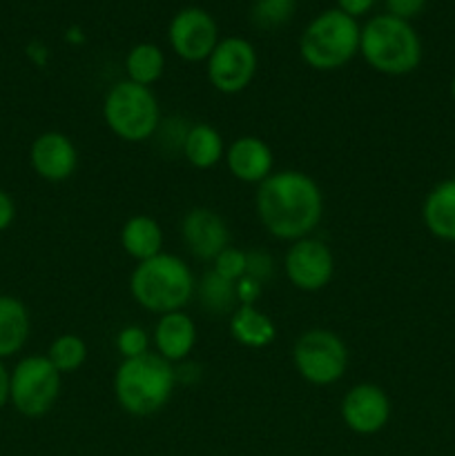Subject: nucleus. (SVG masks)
Wrapping results in <instances>:
<instances>
[{"mask_svg": "<svg viewBox=\"0 0 455 456\" xmlns=\"http://www.w3.org/2000/svg\"><path fill=\"white\" fill-rule=\"evenodd\" d=\"M254 212L270 236L294 243L312 236L324 216V194L312 176L299 169L272 172L254 191Z\"/></svg>", "mask_w": 455, "mask_h": 456, "instance_id": "obj_1", "label": "nucleus"}, {"mask_svg": "<svg viewBox=\"0 0 455 456\" xmlns=\"http://www.w3.org/2000/svg\"><path fill=\"white\" fill-rule=\"evenodd\" d=\"M196 292L192 267L177 254L161 252L154 258L136 263L129 274V294L134 303L152 314L181 312Z\"/></svg>", "mask_w": 455, "mask_h": 456, "instance_id": "obj_2", "label": "nucleus"}, {"mask_svg": "<svg viewBox=\"0 0 455 456\" xmlns=\"http://www.w3.org/2000/svg\"><path fill=\"white\" fill-rule=\"evenodd\" d=\"M114 399L132 417H152L170 403L177 387V370L156 352L123 359L114 372Z\"/></svg>", "mask_w": 455, "mask_h": 456, "instance_id": "obj_3", "label": "nucleus"}, {"mask_svg": "<svg viewBox=\"0 0 455 456\" xmlns=\"http://www.w3.org/2000/svg\"><path fill=\"white\" fill-rule=\"evenodd\" d=\"M422 40L410 22L379 13L361 27L360 56L377 74H410L422 62Z\"/></svg>", "mask_w": 455, "mask_h": 456, "instance_id": "obj_4", "label": "nucleus"}, {"mask_svg": "<svg viewBox=\"0 0 455 456\" xmlns=\"http://www.w3.org/2000/svg\"><path fill=\"white\" fill-rule=\"evenodd\" d=\"M361 27L343 12L326 9L312 18L299 38V56L310 69L335 71L360 53Z\"/></svg>", "mask_w": 455, "mask_h": 456, "instance_id": "obj_5", "label": "nucleus"}, {"mask_svg": "<svg viewBox=\"0 0 455 456\" xmlns=\"http://www.w3.org/2000/svg\"><path fill=\"white\" fill-rule=\"evenodd\" d=\"M103 120L120 141H150L161 127L159 98L152 87H143L128 78L119 80L107 89L103 101Z\"/></svg>", "mask_w": 455, "mask_h": 456, "instance_id": "obj_6", "label": "nucleus"}, {"mask_svg": "<svg viewBox=\"0 0 455 456\" xmlns=\"http://www.w3.org/2000/svg\"><path fill=\"white\" fill-rule=\"evenodd\" d=\"M348 363L351 354L346 343L333 330L312 328L303 332L293 346L294 370L310 386H335L346 377Z\"/></svg>", "mask_w": 455, "mask_h": 456, "instance_id": "obj_7", "label": "nucleus"}, {"mask_svg": "<svg viewBox=\"0 0 455 456\" xmlns=\"http://www.w3.org/2000/svg\"><path fill=\"white\" fill-rule=\"evenodd\" d=\"M62 374L45 354H29L12 370L9 403L27 419H40L56 405L61 396Z\"/></svg>", "mask_w": 455, "mask_h": 456, "instance_id": "obj_8", "label": "nucleus"}, {"mask_svg": "<svg viewBox=\"0 0 455 456\" xmlns=\"http://www.w3.org/2000/svg\"><path fill=\"white\" fill-rule=\"evenodd\" d=\"M257 67L259 56L254 45L241 36H228L219 40L214 52L205 61V74L219 94L235 96L250 87Z\"/></svg>", "mask_w": 455, "mask_h": 456, "instance_id": "obj_9", "label": "nucleus"}, {"mask_svg": "<svg viewBox=\"0 0 455 456\" xmlns=\"http://www.w3.org/2000/svg\"><path fill=\"white\" fill-rule=\"evenodd\" d=\"M219 25L201 7H183L168 25V43L186 62H205L219 45Z\"/></svg>", "mask_w": 455, "mask_h": 456, "instance_id": "obj_10", "label": "nucleus"}, {"mask_svg": "<svg viewBox=\"0 0 455 456\" xmlns=\"http://www.w3.org/2000/svg\"><path fill=\"white\" fill-rule=\"evenodd\" d=\"M284 272L290 285L302 292H319L328 288L335 276V254L315 236L290 243L284 256Z\"/></svg>", "mask_w": 455, "mask_h": 456, "instance_id": "obj_11", "label": "nucleus"}, {"mask_svg": "<svg viewBox=\"0 0 455 456\" xmlns=\"http://www.w3.org/2000/svg\"><path fill=\"white\" fill-rule=\"evenodd\" d=\"M343 426L360 436H373L388 426L393 414L391 399L377 383H357L343 395L339 405Z\"/></svg>", "mask_w": 455, "mask_h": 456, "instance_id": "obj_12", "label": "nucleus"}, {"mask_svg": "<svg viewBox=\"0 0 455 456\" xmlns=\"http://www.w3.org/2000/svg\"><path fill=\"white\" fill-rule=\"evenodd\" d=\"M181 239L196 261L212 263L230 248V227L219 212L210 208H192L181 218Z\"/></svg>", "mask_w": 455, "mask_h": 456, "instance_id": "obj_13", "label": "nucleus"}, {"mask_svg": "<svg viewBox=\"0 0 455 456\" xmlns=\"http://www.w3.org/2000/svg\"><path fill=\"white\" fill-rule=\"evenodd\" d=\"M29 165L47 183H65L79 167V150L62 132H45L29 147Z\"/></svg>", "mask_w": 455, "mask_h": 456, "instance_id": "obj_14", "label": "nucleus"}, {"mask_svg": "<svg viewBox=\"0 0 455 456\" xmlns=\"http://www.w3.org/2000/svg\"><path fill=\"white\" fill-rule=\"evenodd\" d=\"M228 172L245 185H259L275 167V154L270 145L259 136H239L226 147Z\"/></svg>", "mask_w": 455, "mask_h": 456, "instance_id": "obj_15", "label": "nucleus"}, {"mask_svg": "<svg viewBox=\"0 0 455 456\" xmlns=\"http://www.w3.org/2000/svg\"><path fill=\"white\" fill-rule=\"evenodd\" d=\"M154 352L168 363H183L196 346V323L186 312H170L159 316L152 332Z\"/></svg>", "mask_w": 455, "mask_h": 456, "instance_id": "obj_16", "label": "nucleus"}, {"mask_svg": "<svg viewBox=\"0 0 455 456\" xmlns=\"http://www.w3.org/2000/svg\"><path fill=\"white\" fill-rule=\"evenodd\" d=\"M422 221L428 234L455 243V178L437 183L422 205Z\"/></svg>", "mask_w": 455, "mask_h": 456, "instance_id": "obj_17", "label": "nucleus"}, {"mask_svg": "<svg viewBox=\"0 0 455 456\" xmlns=\"http://www.w3.org/2000/svg\"><path fill=\"white\" fill-rule=\"evenodd\" d=\"M31 334L29 310L12 294H0V361L16 356Z\"/></svg>", "mask_w": 455, "mask_h": 456, "instance_id": "obj_18", "label": "nucleus"}, {"mask_svg": "<svg viewBox=\"0 0 455 456\" xmlns=\"http://www.w3.org/2000/svg\"><path fill=\"white\" fill-rule=\"evenodd\" d=\"M120 248L136 263L154 258L163 252V230L156 218L147 214H134L120 227Z\"/></svg>", "mask_w": 455, "mask_h": 456, "instance_id": "obj_19", "label": "nucleus"}, {"mask_svg": "<svg viewBox=\"0 0 455 456\" xmlns=\"http://www.w3.org/2000/svg\"><path fill=\"white\" fill-rule=\"evenodd\" d=\"M230 334L239 346L248 350H261L275 343L277 325L266 312L254 305H239L230 314Z\"/></svg>", "mask_w": 455, "mask_h": 456, "instance_id": "obj_20", "label": "nucleus"}, {"mask_svg": "<svg viewBox=\"0 0 455 456\" xmlns=\"http://www.w3.org/2000/svg\"><path fill=\"white\" fill-rule=\"evenodd\" d=\"M181 151L183 159L194 169H212L226 159V142L217 127L210 123H196L187 127Z\"/></svg>", "mask_w": 455, "mask_h": 456, "instance_id": "obj_21", "label": "nucleus"}, {"mask_svg": "<svg viewBox=\"0 0 455 456\" xmlns=\"http://www.w3.org/2000/svg\"><path fill=\"white\" fill-rule=\"evenodd\" d=\"M165 71V53L154 43H138L125 56V74L132 83L152 87Z\"/></svg>", "mask_w": 455, "mask_h": 456, "instance_id": "obj_22", "label": "nucleus"}, {"mask_svg": "<svg viewBox=\"0 0 455 456\" xmlns=\"http://www.w3.org/2000/svg\"><path fill=\"white\" fill-rule=\"evenodd\" d=\"M196 298H199L201 310L208 312L212 316H223L228 312H235L239 307L236 301V289L235 283L223 276H219L217 272H205L201 276V281H196Z\"/></svg>", "mask_w": 455, "mask_h": 456, "instance_id": "obj_23", "label": "nucleus"}, {"mask_svg": "<svg viewBox=\"0 0 455 456\" xmlns=\"http://www.w3.org/2000/svg\"><path fill=\"white\" fill-rule=\"evenodd\" d=\"M45 356L61 374H74L87 361V343L79 334H61L54 338Z\"/></svg>", "mask_w": 455, "mask_h": 456, "instance_id": "obj_24", "label": "nucleus"}, {"mask_svg": "<svg viewBox=\"0 0 455 456\" xmlns=\"http://www.w3.org/2000/svg\"><path fill=\"white\" fill-rule=\"evenodd\" d=\"M297 0H254L252 22L259 29H277L288 25Z\"/></svg>", "mask_w": 455, "mask_h": 456, "instance_id": "obj_25", "label": "nucleus"}, {"mask_svg": "<svg viewBox=\"0 0 455 456\" xmlns=\"http://www.w3.org/2000/svg\"><path fill=\"white\" fill-rule=\"evenodd\" d=\"M116 350L123 359H136L150 352V334L141 325H125L116 334Z\"/></svg>", "mask_w": 455, "mask_h": 456, "instance_id": "obj_26", "label": "nucleus"}, {"mask_svg": "<svg viewBox=\"0 0 455 456\" xmlns=\"http://www.w3.org/2000/svg\"><path fill=\"white\" fill-rule=\"evenodd\" d=\"M212 272H217L223 279L236 283L241 276H245V252L230 245V248H226L217 258H214Z\"/></svg>", "mask_w": 455, "mask_h": 456, "instance_id": "obj_27", "label": "nucleus"}, {"mask_svg": "<svg viewBox=\"0 0 455 456\" xmlns=\"http://www.w3.org/2000/svg\"><path fill=\"white\" fill-rule=\"evenodd\" d=\"M245 274L266 285L275 276V258L263 249H250L245 252Z\"/></svg>", "mask_w": 455, "mask_h": 456, "instance_id": "obj_28", "label": "nucleus"}, {"mask_svg": "<svg viewBox=\"0 0 455 456\" xmlns=\"http://www.w3.org/2000/svg\"><path fill=\"white\" fill-rule=\"evenodd\" d=\"M426 7V0H386V13L395 16L400 20L410 22L418 18Z\"/></svg>", "mask_w": 455, "mask_h": 456, "instance_id": "obj_29", "label": "nucleus"}, {"mask_svg": "<svg viewBox=\"0 0 455 456\" xmlns=\"http://www.w3.org/2000/svg\"><path fill=\"white\" fill-rule=\"evenodd\" d=\"M235 289H236V301H239V305H254V303L259 301V297L263 294V283H259L257 279L245 274L236 281Z\"/></svg>", "mask_w": 455, "mask_h": 456, "instance_id": "obj_30", "label": "nucleus"}, {"mask_svg": "<svg viewBox=\"0 0 455 456\" xmlns=\"http://www.w3.org/2000/svg\"><path fill=\"white\" fill-rule=\"evenodd\" d=\"M375 3H377V0H337V9L357 20V18L366 16V13L375 7Z\"/></svg>", "mask_w": 455, "mask_h": 456, "instance_id": "obj_31", "label": "nucleus"}, {"mask_svg": "<svg viewBox=\"0 0 455 456\" xmlns=\"http://www.w3.org/2000/svg\"><path fill=\"white\" fill-rule=\"evenodd\" d=\"M16 221V203L4 190H0V232L9 230Z\"/></svg>", "mask_w": 455, "mask_h": 456, "instance_id": "obj_32", "label": "nucleus"}, {"mask_svg": "<svg viewBox=\"0 0 455 456\" xmlns=\"http://www.w3.org/2000/svg\"><path fill=\"white\" fill-rule=\"evenodd\" d=\"M9 386H12V370L0 361V410L9 403Z\"/></svg>", "mask_w": 455, "mask_h": 456, "instance_id": "obj_33", "label": "nucleus"}, {"mask_svg": "<svg viewBox=\"0 0 455 456\" xmlns=\"http://www.w3.org/2000/svg\"><path fill=\"white\" fill-rule=\"evenodd\" d=\"M451 98L455 101V71H453V78H451Z\"/></svg>", "mask_w": 455, "mask_h": 456, "instance_id": "obj_34", "label": "nucleus"}]
</instances>
